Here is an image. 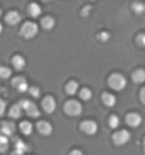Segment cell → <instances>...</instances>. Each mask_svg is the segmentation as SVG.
<instances>
[{"label": "cell", "mask_w": 145, "mask_h": 155, "mask_svg": "<svg viewBox=\"0 0 145 155\" xmlns=\"http://www.w3.org/2000/svg\"><path fill=\"white\" fill-rule=\"evenodd\" d=\"M13 66H14L17 71L24 69V66H25V59L21 57V55H16V57L13 58Z\"/></svg>", "instance_id": "cell-13"}, {"label": "cell", "mask_w": 145, "mask_h": 155, "mask_svg": "<svg viewBox=\"0 0 145 155\" xmlns=\"http://www.w3.org/2000/svg\"><path fill=\"white\" fill-rule=\"evenodd\" d=\"M103 103H104L106 106H109V107H113L114 104H116V96L111 93H104L103 94Z\"/></svg>", "instance_id": "cell-16"}, {"label": "cell", "mask_w": 145, "mask_h": 155, "mask_svg": "<svg viewBox=\"0 0 145 155\" xmlns=\"http://www.w3.org/2000/svg\"><path fill=\"white\" fill-rule=\"evenodd\" d=\"M109 38H110L109 33H100V35H99V40H101V41H106V40H109Z\"/></svg>", "instance_id": "cell-29"}, {"label": "cell", "mask_w": 145, "mask_h": 155, "mask_svg": "<svg viewBox=\"0 0 145 155\" xmlns=\"http://www.w3.org/2000/svg\"><path fill=\"white\" fill-rule=\"evenodd\" d=\"M4 110H6V102L3 99H0V116L4 114Z\"/></svg>", "instance_id": "cell-28"}, {"label": "cell", "mask_w": 145, "mask_h": 155, "mask_svg": "<svg viewBox=\"0 0 145 155\" xmlns=\"http://www.w3.org/2000/svg\"><path fill=\"white\" fill-rule=\"evenodd\" d=\"M81 97H82V100H90V99H92V90L87 89V87L82 89L81 90Z\"/></svg>", "instance_id": "cell-25"}, {"label": "cell", "mask_w": 145, "mask_h": 155, "mask_svg": "<svg viewBox=\"0 0 145 155\" xmlns=\"http://www.w3.org/2000/svg\"><path fill=\"white\" fill-rule=\"evenodd\" d=\"M141 100H142V103L145 104V89H142V92H141Z\"/></svg>", "instance_id": "cell-33"}, {"label": "cell", "mask_w": 145, "mask_h": 155, "mask_svg": "<svg viewBox=\"0 0 145 155\" xmlns=\"http://www.w3.org/2000/svg\"><path fill=\"white\" fill-rule=\"evenodd\" d=\"M0 16H2V8H0Z\"/></svg>", "instance_id": "cell-36"}, {"label": "cell", "mask_w": 145, "mask_h": 155, "mask_svg": "<svg viewBox=\"0 0 145 155\" xmlns=\"http://www.w3.org/2000/svg\"><path fill=\"white\" fill-rule=\"evenodd\" d=\"M144 148H145V140H144Z\"/></svg>", "instance_id": "cell-38"}, {"label": "cell", "mask_w": 145, "mask_h": 155, "mask_svg": "<svg viewBox=\"0 0 145 155\" xmlns=\"http://www.w3.org/2000/svg\"><path fill=\"white\" fill-rule=\"evenodd\" d=\"M141 123V116L137 114V113H131V114L127 116V124L131 127H138Z\"/></svg>", "instance_id": "cell-12"}, {"label": "cell", "mask_w": 145, "mask_h": 155, "mask_svg": "<svg viewBox=\"0 0 145 155\" xmlns=\"http://www.w3.org/2000/svg\"><path fill=\"white\" fill-rule=\"evenodd\" d=\"M118 124H120V118L117 117V116H111V117L109 118V126L111 127V128H117Z\"/></svg>", "instance_id": "cell-26"}, {"label": "cell", "mask_w": 145, "mask_h": 155, "mask_svg": "<svg viewBox=\"0 0 145 155\" xmlns=\"http://www.w3.org/2000/svg\"><path fill=\"white\" fill-rule=\"evenodd\" d=\"M138 42H140L141 45H144V47H145V34H141V35L138 37Z\"/></svg>", "instance_id": "cell-30"}, {"label": "cell", "mask_w": 145, "mask_h": 155, "mask_svg": "<svg viewBox=\"0 0 145 155\" xmlns=\"http://www.w3.org/2000/svg\"><path fill=\"white\" fill-rule=\"evenodd\" d=\"M130 138H131V134L127 130H121L113 135V140L117 145H124V144H127L130 141Z\"/></svg>", "instance_id": "cell-5"}, {"label": "cell", "mask_w": 145, "mask_h": 155, "mask_svg": "<svg viewBox=\"0 0 145 155\" xmlns=\"http://www.w3.org/2000/svg\"><path fill=\"white\" fill-rule=\"evenodd\" d=\"M6 21H7L10 25H16L21 21V16L17 12H10L6 14Z\"/></svg>", "instance_id": "cell-11"}, {"label": "cell", "mask_w": 145, "mask_h": 155, "mask_svg": "<svg viewBox=\"0 0 145 155\" xmlns=\"http://www.w3.org/2000/svg\"><path fill=\"white\" fill-rule=\"evenodd\" d=\"M109 85L114 90H123L125 87V85H127V81H125V78L123 75L113 74L109 78Z\"/></svg>", "instance_id": "cell-1"}, {"label": "cell", "mask_w": 145, "mask_h": 155, "mask_svg": "<svg viewBox=\"0 0 145 155\" xmlns=\"http://www.w3.org/2000/svg\"><path fill=\"white\" fill-rule=\"evenodd\" d=\"M69 155H83V152L82 151H79V150H75V151H72Z\"/></svg>", "instance_id": "cell-32"}, {"label": "cell", "mask_w": 145, "mask_h": 155, "mask_svg": "<svg viewBox=\"0 0 145 155\" xmlns=\"http://www.w3.org/2000/svg\"><path fill=\"white\" fill-rule=\"evenodd\" d=\"M2 31H3V25L0 24V34H2Z\"/></svg>", "instance_id": "cell-35"}, {"label": "cell", "mask_w": 145, "mask_h": 155, "mask_svg": "<svg viewBox=\"0 0 145 155\" xmlns=\"http://www.w3.org/2000/svg\"><path fill=\"white\" fill-rule=\"evenodd\" d=\"M42 107H44V110L47 113H54L55 109H57V102H55V99L51 97V96H47V97L42 100Z\"/></svg>", "instance_id": "cell-8"}, {"label": "cell", "mask_w": 145, "mask_h": 155, "mask_svg": "<svg viewBox=\"0 0 145 155\" xmlns=\"http://www.w3.org/2000/svg\"><path fill=\"white\" fill-rule=\"evenodd\" d=\"M42 2H49V0H42Z\"/></svg>", "instance_id": "cell-37"}, {"label": "cell", "mask_w": 145, "mask_h": 155, "mask_svg": "<svg viewBox=\"0 0 145 155\" xmlns=\"http://www.w3.org/2000/svg\"><path fill=\"white\" fill-rule=\"evenodd\" d=\"M10 117L12 118H18L21 117V114H23V109L20 107V104H14V106L10 109Z\"/></svg>", "instance_id": "cell-18"}, {"label": "cell", "mask_w": 145, "mask_h": 155, "mask_svg": "<svg viewBox=\"0 0 145 155\" xmlns=\"http://www.w3.org/2000/svg\"><path fill=\"white\" fill-rule=\"evenodd\" d=\"M20 128H21V131H23V134H25V135H30L32 133V124L31 123H28V121L21 123Z\"/></svg>", "instance_id": "cell-22"}, {"label": "cell", "mask_w": 145, "mask_h": 155, "mask_svg": "<svg viewBox=\"0 0 145 155\" xmlns=\"http://www.w3.org/2000/svg\"><path fill=\"white\" fill-rule=\"evenodd\" d=\"M0 131H2V134L6 135V137H12L14 134V131H16V126H14V123L12 121H4L0 127Z\"/></svg>", "instance_id": "cell-9"}, {"label": "cell", "mask_w": 145, "mask_h": 155, "mask_svg": "<svg viewBox=\"0 0 145 155\" xmlns=\"http://www.w3.org/2000/svg\"><path fill=\"white\" fill-rule=\"evenodd\" d=\"M13 86H14L18 92H21V93H24V92H27V90H28V83H27V79H25V78H23V76L14 78V79H13Z\"/></svg>", "instance_id": "cell-6"}, {"label": "cell", "mask_w": 145, "mask_h": 155, "mask_svg": "<svg viewBox=\"0 0 145 155\" xmlns=\"http://www.w3.org/2000/svg\"><path fill=\"white\" fill-rule=\"evenodd\" d=\"M37 130L40 131V134L42 135H49L52 133V126L48 121H40L37 124Z\"/></svg>", "instance_id": "cell-10"}, {"label": "cell", "mask_w": 145, "mask_h": 155, "mask_svg": "<svg viewBox=\"0 0 145 155\" xmlns=\"http://www.w3.org/2000/svg\"><path fill=\"white\" fill-rule=\"evenodd\" d=\"M12 76V69L7 66H0V78L2 79H7Z\"/></svg>", "instance_id": "cell-24"}, {"label": "cell", "mask_w": 145, "mask_h": 155, "mask_svg": "<svg viewBox=\"0 0 145 155\" xmlns=\"http://www.w3.org/2000/svg\"><path fill=\"white\" fill-rule=\"evenodd\" d=\"M90 10H92V7H90V6H87V7H85V8H83V12H82V13H83V16H87V14H89V12H90Z\"/></svg>", "instance_id": "cell-31"}, {"label": "cell", "mask_w": 145, "mask_h": 155, "mask_svg": "<svg viewBox=\"0 0 145 155\" xmlns=\"http://www.w3.org/2000/svg\"><path fill=\"white\" fill-rule=\"evenodd\" d=\"M13 155H24L23 152H20V151H14L13 152Z\"/></svg>", "instance_id": "cell-34"}, {"label": "cell", "mask_w": 145, "mask_h": 155, "mask_svg": "<svg viewBox=\"0 0 145 155\" xmlns=\"http://www.w3.org/2000/svg\"><path fill=\"white\" fill-rule=\"evenodd\" d=\"M8 150V138L6 135L0 134V152H6Z\"/></svg>", "instance_id": "cell-21"}, {"label": "cell", "mask_w": 145, "mask_h": 155, "mask_svg": "<svg viewBox=\"0 0 145 155\" xmlns=\"http://www.w3.org/2000/svg\"><path fill=\"white\" fill-rule=\"evenodd\" d=\"M41 25H42L45 30H51V28H54V25H55V20H54L52 17H44V18L41 20Z\"/></svg>", "instance_id": "cell-19"}, {"label": "cell", "mask_w": 145, "mask_h": 155, "mask_svg": "<svg viewBox=\"0 0 145 155\" xmlns=\"http://www.w3.org/2000/svg\"><path fill=\"white\" fill-rule=\"evenodd\" d=\"M14 144H16V151H20L23 152V154H25V152H28L31 148H30V145H27V144L24 143V141H21V140H14Z\"/></svg>", "instance_id": "cell-14"}, {"label": "cell", "mask_w": 145, "mask_h": 155, "mask_svg": "<svg viewBox=\"0 0 145 155\" xmlns=\"http://www.w3.org/2000/svg\"><path fill=\"white\" fill-rule=\"evenodd\" d=\"M20 107L23 110L27 111V114L31 116V117H38V116H40V110H38V107L35 106V103L30 102V100H21Z\"/></svg>", "instance_id": "cell-3"}, {"label": "cell", "mask_w": 145, "mask_h": 155, "mask_svg": "<svg viewBox=\"0 0 145 155\" xmlns=\"http://www.w3.org/2000/svg\"><path fill=\"white\" fill-rule=\"evenodd\" d=\"M133 81L135 83H142L145 82V71L144 69H138L133 74Z\"/></svg>", "instance_id": "cell-17"}, {"label": "cell", "mask_w": 145, "mask_h": 155, "mask_svg": "<svg viewBox=\"0 0 145 155\" xmlns=\"http://www.w3.org/2000/svg\"><path fill=\"white\" fill-rule=\"evenodd\" d=\"M133 10L137 14H142V13L145 12V4L141 3V2H134L133 3Z\"/></svg>", "instance_id": "cell-23"}, {"label": "cell", "mask_w": 145, "mask_h": 155, "mask_svg": "<svg viewBox=\"0 0 145 155\" xmlns=\"http://www.w3.org/2000/svg\"><path fill=\"white\" fill-rule=\"evenodd\" d=\"M81 128L83 133H86V134H89V135H93L97 131V124L94 121H92V120H87V121L82 123Z\"/></svg>", "instance_id": "cell-7"}, {"label": "cell", "mask_w": 145, "mask_h": 155, "mask_svg": "<svg viewBox=\"0 0 145 155\" xmlns=\"http://www.w3.org/2000/svg\"><path fill=\"white\" fill-rule=\"evenodd\" d=\"M30 93H31L32 97H38L40 96V89L35 87V86H32V87H30Z\"/></svg>", "instance_id": "cell-27"}, {"label": "cell", "mask_w": 145, "mask_h": 155, "mask_svg": "<svg viewBox=\"0 0 145 155\" xmlns=\"http://www.w3.org/2000/svg\"><path fill=\"white\" fill-rule=\"evenodd\" d=\"M41 12H42V10H41V7L37 3H31L28 6V14L31 17H34V18H37V17L40 16Z\"/></svg>", "instance_id": "cell-15"}, {"label": "cell", "mask_w": 145, "mask_h": 155, "mask_svg": "<svg viewBox=\"0 0 145 155\" xmlns=\"http://www.w3.org/2000/svg\"><path fill=\"white\" fill-rule=\"evenodd\" d=\"M20 33L24 38H32L35 37L37 33H38V25L35 23H32V21H27V23L23 24Z\"/></svg>", "instance_id": "cell-2"}, {"label": "cell", "mask_w": 145, "mask_h": 155, "mask_svg": "<svg viewBox=\"0 0 145 155\" xmlns=\"http://www.w3.org/2000/svg\"><path fill=\"white\" fill-rule=\"evenodd\" d=\"M65 111L69 116H79L82 113V104L79 102H76V100H69L65 104Z\"/></svg>", "instance_id": "cell-4"}, {"label": "cell", "mask_w": 145, "mask_h": 155, "mask_svg": "<svg viewBox=\"0 0 145 155\" xmlns=\"http://www.w3.org/2000/svg\"><path fill=\"white\" fill-rule=\"evenodd\" d=\"M79 89V85H77V82H69L68 85H66V93L68 94H75Z\"/></svg>", "instance_id": "cell-20"}]
</instances>
